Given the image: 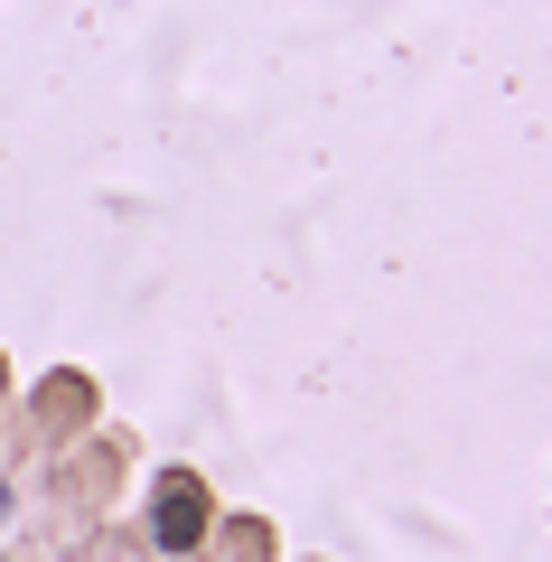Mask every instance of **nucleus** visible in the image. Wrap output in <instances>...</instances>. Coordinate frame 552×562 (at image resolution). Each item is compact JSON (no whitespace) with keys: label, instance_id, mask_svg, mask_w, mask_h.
<instances>
[{"label":"nucleus","instance_id":"obj_1","mask_svg":"<svg viewBox=\"0 0 552 562\" xmlns=\"http://www.w3.org/2000/svg\"><path fill=\"white\" fill-rule=\"evenodd\" d=\"M150 535L169 543V553H188V543L206 535V487H198V479H159V506H150Z\"/></svg>","mask_w":552,"mask_h":562},{"label":"nucleus","instance_id":"obj_2","mask_svg":"<svg viewBox=\"0 0 552 562\" xmlns=\"http://www.w3.org/2000/svg\"><path fill=\"white\" fill-rule=\"evenodd\" d=\"M0 525H10V487H0Z\"/></svg>","mask_w":552,"mask_h":562}]
</instances>
